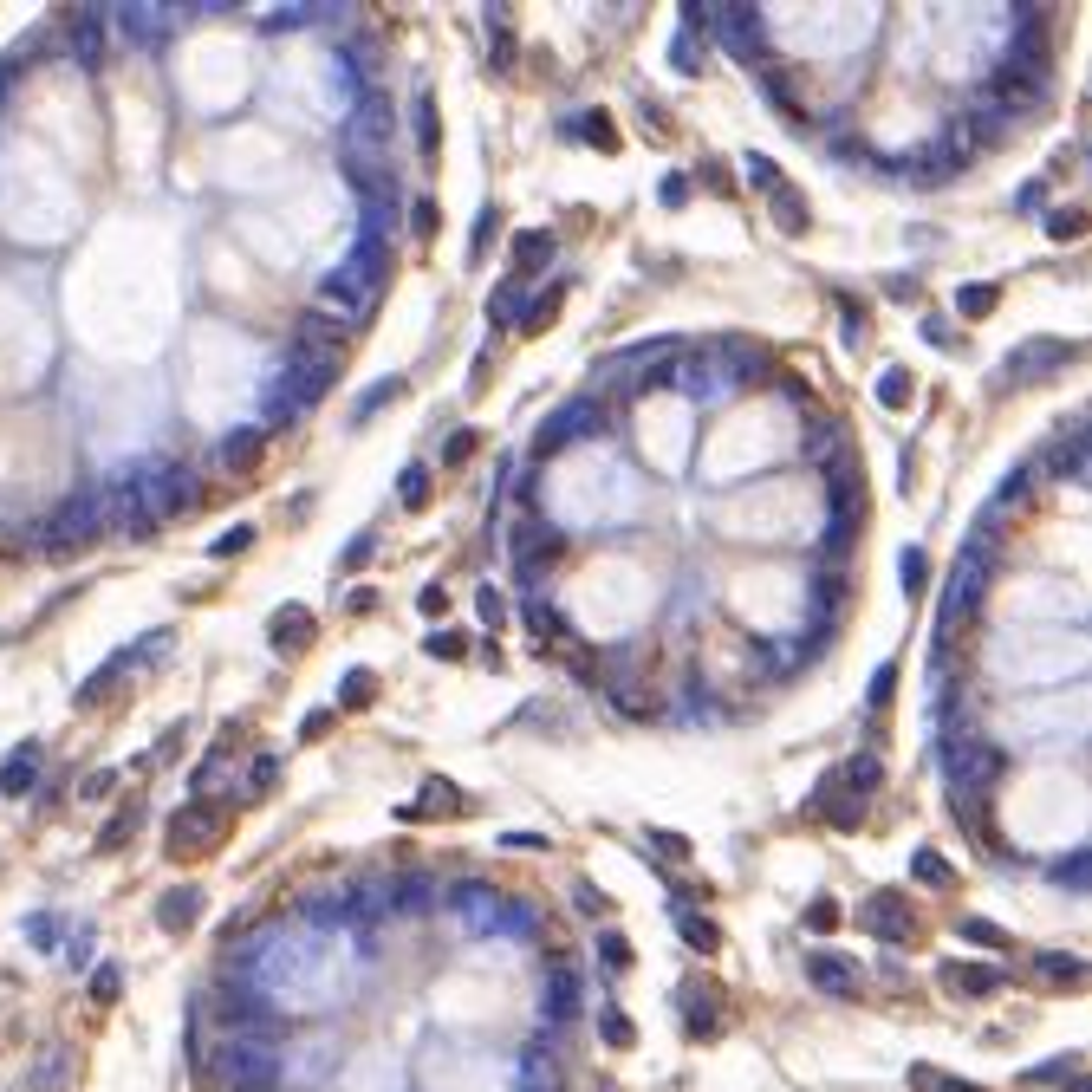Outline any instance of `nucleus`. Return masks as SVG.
Returning <instances> with one entry per match:
<instances>
[{
  "label": "nucleus",
  "mask_w": 1092,
  "mask_h": 1092,
  "mask_svg": "<svg viewBox=\"0 0 1092 1092\" xmlns=\"http://www.w3.org/2000/svg\"><path fill=\"white\" fill-rule=\"evenodd\" d=\"M202 1073H209L215 1086H228V1092H274L280 1054H274L260 1034H228L222 1047L202 1060Z\"/></svg>",
  "instance_id": "f257e3e1"
},
{
  "label": "nucleus",
  "mask_w": 1092,
  "mask_h": 1092,
  "mask_svg": "<svg viewBox=\"0 0 1092 1092\" xmlns=\"http://www.w3.org/2000/svg\"><path fill=\"white\" fill-rule=\"evenodd\" d=\"M137 501H144L150 527H156V521H176V514H189V508L202 501V481H196L189 462H156V468L137 475Z\"/></svg>",
  "instance_id": "f03ea898"
},
{
  "label": "nucleus",
  "mask_w": 1092,
  "mask_h": 1092,
  "mask_svg": "<svg viewBox=\"0 0 1092 1092\" xmlns=\"http://www.w3.org/2000/svg\"><path fill=\"white\" fill-rule=\"evenodd\" d=\"M228 839V813L215 800H189L176 820H169V858H202Z\"/></svg>",
  "instance_id": "7ed1b4c3"
},
{
  "label": "nucleus",
  "mask_w": 1092,
  "mask_h": 1092,
  "mask_svg": "<svg viewBox=\"0 0 1092 1092\" xmlns=\"http://www.w3.org/2000/svg\"><path fill=\"white\" fill-rule=\"evenodd\" d=\"M858 924L878 936V943H911L917 936V917H911V898L904 891H871L858 904Z\"/></svg>",
  "instance_id": "20e7f679"
},
{
  "label": "nucleus",
  "mask_w": 1092,
  "mask_h": 1092,
  "mask_svg": "<svg viewBox=\"0 0 1092 1092\" xmlns=\"http://www.w3.org/2000/svg\"><path fill=\"white\" fill-rule=\"evenodd\" d=\"M949 774L962 780L956 793H982V787H995V774H1002V748H989V742H976V735L949 742Z\"/></svg>",
  "instance_id": "39448f33"
},
{
  "label": "nucleus",
  "mask_w": 1092,
  "mask_h": 1092,
  "mask_svg": "<svg viewBox=\"0 0 1092 1092\" xmlns=\"http://www.w3.org/2000/svg\"><path fill=\"white\" fill-rule=\"evenodd\" d=\"M46 527H53V534H46L40 546H46L53 559H72V553H85V546L98 540L104 521H98V508H91V501H72L66 514H59V521H46Z\"/></svg>",
  "instance_id": "423d86ee"
},
{
  "label": "nucleus",
  "mask_w": 1092,
  "mask_h": 1092,
  "mask_svg": "<svg viewBox=\"0 0 1092 1092\" xmlns=\"http://www.w3.org/2000/svg\"><path fill=\"white\" fill-rule=\"evenodd\" d=\"M995 98H1002L1008 111L1034 118L1040 104H1047V78H1034V72H1014V66H1002V72H995Z\"/></svg>",
  "instance_id": "0eeeda50"
},
{
  "label": "nucleus",
  "mask_w": 1092,
  "mask_h": 1092,
  "mask_svg": "<svg viewBox=\"0 0 1092 1092\" xmlns=\"http://www.w3.org/2000/svg\"><path fill=\"white\" fill-rule=\"evenodd\" d=\"M806 982H813L820 995H858V969L846 956H833V949H813V956H806Z\"/></svg>",
  "instance_id": "6e6552de"
},
{
  "label": "nucleus",
  "mask_w": 1092,
  "mask_h": 1092,
  "mask_svg": "<svg viewBox=\"0 0 1092 1092\" xmlns=\"http://www.w3.org/2000/svg\"><path fill=\"white\" fill-rule=\"evenodd\" d=\"M514 559H521V572L534 579L540 566H553V559H559V534H546V527L521 521V527H514Z\"/></svg>",
  "instance_id": "1a4fd4ad"
},
{
  "label": "nucleus",
  "mask_w": 1092,
  "mask_h": 1092,
  "mask_svg": "<svg viewBox=\"0 0 1092 1092\" xmlns=\"http://www.w3.org/2000/svg\"><path fill=\"white\" fill-rule=\"evenodd\" d=\"M813 813H820V820H833L839 833H852V826L865 820V800H852V793L839 787V774H826V780H820V793H813Z\"/></svg>",
  "instance_id": "9d476101"
},
{
  "label": "nucleus",
  "mask_w": 1092,
  "mask_h": 1092,
  "mask_svg": "<svg viewBox=\"0 0 1092 1092\" xmlns=\"http://www.w3.org/2000/svg\"><path fill=\"white\" fill-rule=\"evenodd\" d=\"M943 989L949 995H995L1002 989V969L995 962H943Z\"/></svg>",
  "instance_id": "9b49d317"
},
{
  "label": "nucleus",
  "mask_w": 1092,
  "mask_h": 1092,
  "mask_svg": "<svg viewBox=\"0 0 1092 1092\" xmlns=\"http://www.w3.org/2000/svg\"><path fill=\"white\" fill-rule=\"evenodd\" d=\"M260 449H267V443H260V430H241V436H228V443H222V456H215V462H222L234 481H254Z\"/></svg>",
  "instance_id": "f8f14e48"
},
{
  "label": "nucleus",
  "mask_w": 1092,
  "mask_h": 1092,
  "mask_svg": "<svg viewBox=\"0 0 1092 1092\" xmlns=\"http://www.w3.org/2000/svg\"><path fill=\"white\" fill-rule=\"evenodd\" d=\"M274 644L280 650H306L312 644V612L306 605H280L274 612Z\"/></svg>",
  "instance_id": "ddd939ff"
},
{
  "label": "nucleus",
  "mask_w": 1092,
  "mask_h": 1092,
  "mask_svg": "<svg viewBox=\"0 0 1092 1092\" xmlns=\"http://www.w3.org/2000/svg\"><path fill=\"white\" fill-rule=\"evenodd\" d=\"M546 260H553V234H546V228L514 234V274H540Z\"/></svg>",
  "instance_id": "4468645a"
},
{
  "label": "nucleus",
  "mask_w": 1092,
  "mask_h": 1092,
  "mask_svg": "<svg viewBox=\"0 0 1092 1092\" xmlns=\"http://www.w3.org/2000/svg\"><path fill=\"white\" fill-rule=\"evenodd\" d=\"M878 780H884V761H878V755H858V761H846V768H839V787H846L852 800L878 793Z\"/></svg>",
  "instance_id": "2eb2a0df"
},
{
  "label": "nucleus",
  "mask_w": 1092,
  "mask_h": 1092,
  "mask_svg": "<svg viewBox=\"0 0 1092 1092\" xmlns=\"http://www.w3.org/2000/svg\"><path fill=\"white\" fill-rule=\"evenodd\" d=\"M33 774H40V748L26 742V748H13L7 768H0V793H26V787H33Z\"/></svg>",
  "instance_id": "dca6fc26"
},
{
  "label": "nucleus",
  "mask_w": 1092,
  "mask_h": 1092,
  "mask_svg": "<svg viewBox=\"0 0 1092 1092\" xmlns=\"http://www.w3.org/2000/svg\"><path fill=\"white\" fill-rule=\"evenodd\" d=\"M202 917V891H169L163 904H156V924L163 930H189Z\"/></svg>",
  "instance_id": "f3484780"
},
{
  "label": "nucleus",
  "mask_w": 1092,
  "mask_h": 1092,
  "mask_svg": "<svg viewBox=\"0 0 1092 1092\" xmlns=\"http://www.w3.org/2000/svg\"><path fill=\"white\" fill-rule=\"evenodd\" d=\"M462 806H468V800H462V793H456V780H430V787H423V800H416V806H410V813H423V820H436V813H462Z\"/></svg>",
  "instance_id": "a211bd4d"
},
{
  "label": "nucleus",
  "mask_w": 1092,
  "mask_h": 1092,
  "mask_svg": "<svg viewBox=\"0 0 1092 1092\" xmlns=\"http://www.w3.org/2000/svg\"><path fill=\"white\" fill-rule=\"evenodd\" d=\"M546 1014H553V1021H572V1014H579V976H572L566 962L553 969V1002H546Z\"/></svg>",
  "instance_id": "6ab92c4d"
},
{
  "label": "nucleus",
  "mask_w": 1092,
  "mask_h": 1092,
  "mask_svg": "<svg viewBox=\"0 0 1092 1092\" xmlns=\"http://www.w3.org/2000/svg\"><path fill=\"white\" fill-rule=\"evenodd\" d=\"M768 196H774V222L787 228V234H800V228H806V196L793 189V182H780V189H768Z\"/></svg>",
  "instance_id": "aec40b11"
},
{
  "label": "nucleus",
  "mask_w": 1092,
  "mask_h": 1092,
  "mask_svg": "<svg viewBox=\"0 0 1092 1092\" xmlns=\"http://www.w3.org/2000/svg\"><path fill=\"white\" fill-rule=\"evenodd\" d=\"M911 1092H982L969 1080H949L943 1067H911Z\"/></svg>",
  "instance_id": "412c9836"
},
{
  "label": "nucleus",
  "mask_w": 1092,
  "mask_h": 1092,
  "mask_svg": "<svg viewBox=\"0 0 1092 1092\" xmlns=\"http://www.w3.org/2000/svg\"><path fill=\"white\" fill-rule=\"evenodd\" d=\"M1060 475H1086V430H1073V443H1054V456H1047Z\"/></svg>",
  "instance_id": "4be33fe9"
},
{
  "label": "nucleus",
  "mask_w": 1092,
  "mask_h": 1092,
  "mask_svg": "<svg viewBox=\"0 0 1092 1092\" xmlns=\"http://www.w3.org/2000/svg\"><path fill=\"white\" fill-rule=\"evenodd\" d=\"M553 312H559V287L521 306V332H546V325H553Z\"/></svg>",
  "instance_id": "5701e85b"
},
{
  "label": "nucleus",
  "mask_w": 1092,
  "mask_h": 1092,
  "mask_svg": "<svg viewBox=\"0 0 1092 1092\" xmlns=\"http://www.w3.org/2000/svg\"><path fill=\"white\" fill-rule=\"evenodd\" d=\"M715 989H690V1034H715Z\"/></svg>",
  "instance_id": "b1692460"
},
{
  "label": "nucleus",
  "mask_w": 1092,
  "mask_h": 1092,
  "mask_svg": "<svg viewBox=\"0 0 1092 1092\" xmlns=\"http://www.w3.org/2000/svg\"><path fill=\"white\" fill-rule=\"evenodd\" d=\"M430 494H436L430 468H403V508H410V514H423V508H430Z\"/></svg>",
  "instance_id": "393cba45"
},
{
  "label": "nucleus",
  "mask_w": 1092,
  "mask_h": 1092,
  "mask_svg": "<svg viewBox=\"0 0 1092 1092\" xmlns=\"http://www.w3.org/2000/svg\"><path fill=\"white\" fill-rule=\"evenodd\" d=\"M995 300H1002V287H962V293H956L962 319H989V312H995Z\"/></svg>",
  "instance_id": "a878e982"
},
{
  "label": "nucleus",
  "mask_w": 1092,
  "mask_h": 1092,
  "mask_svg": "<svg viewBox=\"0 0 1092 1092\" xmlns=\"http://www.w3.org/2000/svg\"><path fill=\"white\" fill-rule=\"evenodd\" d=\"M371 696H378V677H371V670H352L338 702H345V709H371Z\"/></svg>",
  "instance_id": "bb28decb"
},
{
  "label": "nucleus",
  "mask_w": 1092,
  "mask_h": 1092,
  "mask_svg": "<svg viewBox=\"0 0 1092 1092\" xmlns=\"http://www.w3.org/2000/svg\"><path fill=\"white\" fill-rule=\"evenodd\" d=\"M683 936H690V949H702V956H709V949H722V930H715L709 917H683Z\"/></svg>",
  "instance_id": "cd10ccee"
},
{
  "label": "nucleus",
  "mask_w": 1092,
  "mask_h": 1092,
  "mask_svg": "<svg viewBox=\"0 0 1092 1092\" xmlns=\"http://www.w3.org/2000/svg\"><path fill=\"white\" fill-rule=\"evenodd\" d=\"M1040 976H1047V982H1067V989H1073V982L1086 976V962H1080V956H1040Z\"/></svg>",
  "instance_id": "c85d7f7f"
},
{
  "label": "nucleus",
  "mask_w": 1092,
  "mask_h": 1092,
  "mask_svg": "<svg viewBox=\"0 0 1092 1092\" xmlns=\"http://www.w3.org/2000/svg\"><path fill=\"white\" fill-rule=\"evenodd\" d=\"M416 144H423V156H436V144H443V137H436V104L430 98H416Z\"/></svg>",
  "instance_id": "c756f323"
},
{
  "label": "nucleus",
  "mask_w": 1092,
  "mask_h": 1092,
  "mask_svg": "<svg viewBox=\"0 0 1092 1092\" xmlns=\"http://www.w3.org/2000/svg\"><path fill=\"white\" fill-rule=\"evenodd\" d=\"M137 813H144V806L131 800V806H124V813H118L111 826H104V839H98V846H104V852H118V846H124V833H131V826H137Z\"/></svg>",
  "instance_id": "7c9ffc66"
},
{
  "label": "nucleus",
  "mask_w": 1092,
  "mask_h": 1092,
  "mask_svg": "<svg viewBox=\"0 0 1092 1092\" xmlns=\"http://www.w3.org/2000/svg\"><path fill=\"white\" fill-rule=\"evenodd\" d=\"M911 871H917V878H924V884H949V878H956V871H949V865H943V858H936V852H917V858H911Z\"/></svg>",
  "instance_id": "2f4dec72"
},
{
  "label": "nucleus",
  "mask_w": 1092,
  "mask_h": 1092,
  "mask_svg": "<svg viewBox=\"0 0 1092 1092\" xmlns=\"http://www.w3.org/2000/svg\"><path fill=\"white\" fill-rule=\"evenodd\" d=\"M650 852L670 858V865H683V858H690V839L683 833H650Z\"/></svg>",
  "instance_id": "473e14b6"
},
{
  "label": "nucleus",
  "mask_w": 1092,
  "mask_h": 1092,
  "mask_svg": "<svg viewBox=\"0 0 1092 1092\" xmlns=\"http://www.w3.org/2000/svg\"><path fill=\"white\" fill-rule=\"evenodd\" d=\"M72 46H78V53H85V66H98V20H91V13H85V20L72 26Z\"/></svg>",
  "instance_id": "72a5a7b5"
},
{
  "label": "nucleus",
  "mask_w": 1092,
  "mask_h": 1092,
  "mask_svg": "<svg viewBox=\"0 0 1092 1092\" xmlns=\"http://www.w3.org/2000/svg\"><path fill=\"white\" fill-rule=\"evenodd\" d=\"M813 599H820V612H839V605H846V572H826Z\"/></svg>",
  "instance_id": "f704fd0d"
},
{
  "label": "nucleus",
  "mask_w": 1092,
  "mask_h": 1092,
  "mask_svg": "<svg viewBox=\"0 0 1092 1092\" xmlns=\"http://www.w3.org/2000/svg\"><path fill=\"white\" fill-rule=\"evenodd\" d=\"M898 566H904V592H924V579H930V559L917 553V546H911V553L898 559Z\"/></svg>",
  "instance_id": "c9c22d12"
},
{
  "label": "nucleus",
  "mask_w": 1092,
  "mask_h": 1092,
  "mask_svg": "<svg viewBox=\"0 0 1092 1092\" xmlns=\"http://www.w3.org/2000/svg\"><path fill=\"white\" fill-rule=\"evenodd\" d=\"M962 936H969V943H989V949H1002V943H1008V936L995 930L989 917H962Z\"/></svg>",
  "instance_id": "e433bc0d"
},
{
  "label": "nucleus",
  "mask_w": 1092,
  "mask_h": 1092,
  "mask_svg": "<svg viewBox=\"0 0 1092 1092\" xmlns=\"http://www.w3.org/2000/svg\"><path fill=\"white\" fill-rule=\"evenodd\" d=\"M1080 228H1086V222H1080V209H1054V215H1047V234H1054V241H1073Z\"/></svg>",
  "instance_id": "4c0bfd02"
},
{
  "label": "nucleus",
  "mask_w": 1092,
  "mask_h": 1092,
  "mask_svg": "<svg viewBox=\"0 0 1092 1092\" xmlns=\"http://www.w3.org/2000/svg\"><path fill=\"white\" fill-rule=\"evenodd\" d=\"M878 403H891V410H904V403H911V378H904V371H891V378L878 384Z\"/></svg>",
  "instance_id": "58836bf2"
},
{
  "label": "nucleus",
  "mask_w": 1092,
  "mask_h": 1092,
  "mask_svg": "<svg viewBox=\"0 0 1092 1092\" xmlns=\"http://www.w3.org/2000/svg\"><path fill=\"white\" fill-rule=\"evenodd\" d=\"M891 690H898V664H884L878 677H871V709L884 715V702H891Z\"/></svg>",
  "instance_id": "ea45409f"
},
{
  "label": "nucleus",
  "mask_w": 1092,
  "mask_h": 1092,
  "mask_svg": "<svg viewBox=\"0 0 1092 1092\" xmlns=\"http://www.w3.org/2000/svg\"><path fill=\"white\" fill-rule=\"evenodd\" d=\"M247 546H254V527H234V534H222V540L209 546V553H215V559H228V553H247Z\"/></svg>",
  "instance_id": "a19ab883"
},
{
  "label": "nucleus",
  "mask_w": 1092,
  "mask_h": 1092,
  "mask_svg": "<svg viewBox=\"0 0 1092 1092\" xmlns=\"http://www.w3.org/2000/svg\"><path fill=\"white\" fill-rule=\"evenodd\" d=\"M579 131H586V137H592V144H599V150H612V144H618V131H612V118H599V111H592V118L579 124Z\"/></svg>",
  "instance_id": "79ce46f5"
},
{
  "label": "nucleus",
  "mask_w": 1092,
  "mask_h": 1092,
  "mask_svg": "<svg viewBox=\"0 0 1092 1092\" xmlns=\"http://www.w3.org/2000/svg\"><path fill=\"white\" fill-rule=\"evenodd\" d=\"M468 456H475V430H456V436H449V449H443V462L456 468V462H468Z\"/></svg>",
  "instance_id": "37998d69"
},
{
  "label": "nucleus",
  "mask_w": 1092,
  "mask_h": 1092,
  "mask_svg": "<svg viewBox=\"0 0 1092 1092\" xmlns=\"http://www.w3.org/2000/svg\"><path fill=\"white\" fill-rule=\"evenodd\" d=\"M91 1002H118V969H111V962L91 976Z\"/></svg>",
  "instance_id": "c03bdc74"
},
{
  "label": "nucleus",
  "mask_w": 1092,
  "mask_h": 1092,
  "mask_svg": "<svg viewBox=\"0 0 1092 1092\" xmlns=\"http://www.w3.org/2000/svg\"><path fill=\"white\" fill-rule=\"evenodd\" d=\"M559 449H566V423H553V430L534 436V456H559Z\"/></svg>",
  "instance_id": "a18cd8bd"
},
{
  "label": "nucleus",
  "mask_w": 1092,
  "mask_h": 1092,
  "mask_svg": "<svg viewBox=\"0 0 1092 1092\" xmlns=\"http://www.w3.org/2000/svg\"><path fill=\"white\" fill-rule=\"evenodd\" d=\"M475 612H481V624H501V618H508L501 592H481V599H475Z\"/></svg>",
  "instance_id": "49530a36"
},
{
  "label": "nucleus",
  "mask_w": 1092,
  "mask_h": 1092,
  "mask_svg": "<svg viewBox=\"0 0 1092 1092\" xmlns=\"http://www.w3.org/2000/svg\"><path fill=\"white\" fill-rule=\"evenodd\" d=\"M462 650H468V644H462L456 631H436V637H430V657H462Z\"/></svg>",
  "instance_id": "de8ad7c7"
},
{
  "label": "nucleus",
  "mask_w": 1092,
  "mask_h": 1092,
  "mask_svg": "<svg viewBox=\"0 0 1092 1092\" xmlns=\"http://www.w3.org/2000/svg\"><path fill=\"white\" fill-rule=\"evenodd\" d=\"M806 924H813V930H833V924H839V904H833V898H820L813 911H806Z\"/></svg>",
  "instance_id": "09e8293b"
},
{
  "label": "nucleus",
  "mask_w": 1092,
  "mask_h": 1092,
  "mask_svg": "<svg viewBox=\"0 0 1092 1092\" xmlns=\"http://www.w3.org/2000/svg\"><path fill=\"white\" fill-rule=\"evenodd\" d=\"M371 546H378V534H358V540H352V553H345V572H358V566H365V559H371Z\"/></svg>",
  "instance_id": "8fccbe9b"
},
{
  "label": "nucleus",
  "mask_w": 1092,
  "mask_h": 1092,
  "mask_svg": "<svg viewBox=\"0 0 1092 1092\" xmlns=\"http://www.w3.org/2000/svg\"><path fill=\"white\" fill-rule=\"evenodd\" d=\"M605 1040H612V1047H631V1021H624V1014H605Z\"/></svg>",
  "instance_id": "3c124183"
},
{
  "label": "nucleus",
  "mask_w": 1092,
  "mask_h": 1092,
  "mask_svg": "<svg viewBox=\"0 0 1092 1092\" xmlns=\"http://www.w3.org/2000/svg\"><path fill=\"white\" fill-rule=\"evenodd\" d=\"M748 169H755V182H761V189H780V169L768 163V156H748Z\"/></svg>",
  "instance_id": "603ef678"
},
{
  "label": "nucleus",
  "mask_w": 1092,
  "mask_h": 1092,
  "mask_svg": "<svg viewBox=\"0 0 1092 1092\" xmlns=\"http://www.w3.org/2000/svg\"><path fill=\"white\" fill-rule=\"evenodd\" d=\"M397 390H403L397 378H390V384H378V390H371V397H365V403H358V416H371V410H378V403H390V397H397Z\"/></svg>",
  "instance_id": "864d4df0"
},
{
  "label": "nucleus",
  "mask_w": 1092,
  "mask_h": 1092,
  "mask_svg": "<svg viewBox=\"0 0 1092 1092\" xmlns=\"http://www.w3.org/2000/svg\"><path fill=\"white\" fill-rule=\"evenodd\" d=\"M605 962H612V969H631V949H624V936H605Z\"/></svg>",
  "instance_id": "5fc2aeb1"
},
{
  "label": "nucleus",
  "mask_w": 1092,
  "mask_h": 1092,
  "mask_svg": "<svg viewBox=\"0 0 1092 1092\" xmlns=\"http://www.w3.org/2000/svg\"><path fill=\"white\" fill-rule=\"evenodd\" d=\"M111 787H118V774H91V780H85V787H78V793H85V800H104V793H111Z\"/></svg>",
  "instance_id": "6e6d98bb"
},
{
  "label": "nucleus",
  "mask_w": 1092,
  "mask_h": 1092,
  "mask_svg": "<svg viewBox=\"0 0 1092 1092\" xmlns=\"http://www.w3.org/2000/svg\"><path fill=\"white\" fill-rule=\"evenodd\" d=\"M416 605H423V612H443L449 592H443V586H423V592H416Z\"/></svg>",
  "instance_id": "4d7b16f0"
},
{
  "label": "nucleus",
  "mask_w": 1092,
  "mask_h": 1092,
  "mask_svg": "<svg viewBox=\"0 0 1092 1092\" xmlns=\"http://www.w3.org/2000/svg\"><path fill=\"white\" fill-rule=\"evenodd\" d=\"M702 182H709V189H715V196H728V189H735V182H728V169H715V163H709V169H702Z\"/></svg>",
  "instance_id": "13d9d810"
},
{
  "label": "nucleus",
  "mask_w": 1092,
  "mask_h": 1092,
  "mask_svg": "<svg viewBox=\"0 0 1092 1092\" xmlns=\"http://www.w3.org/2000/svg\"><path fill=\"white\" fill-rule=\"evenodd\" d=\"M325 728H332V709H319V715H306V742H319Z\"/></svg>",
  "instance_id": "bf43d9fd"
},
{
  "label": "nucleus",
  "mask_w": 1092,
  "mask_h": 1092,
  "mask_svg": "<svg viewBox=\"0 0 1092 1092\" xmlns=\"http://www.w3.org/2000/svg\"><path fill=\"white\" fill-rule=\"evenodd\" d=\"M416 234H436V202H416Z\"/></svg>",
  "instance_id": "052dcab7"
},
{
  "label": "nucleus",
  "mask_w": 1092,
  "mask_h": 1092,
  "mask_svg": "<svg viewBox=\"0 0 1092 1092\" xmlns=\"http://www.w3.org/2000/svg\"><path fill=\"white\" fill-rule=\"evenodd\" d=\"M488 312H521V293H514V287H508V293H494Z\"/></svg>",
  "instance_id": "680f3d73"
}]
</instances>
